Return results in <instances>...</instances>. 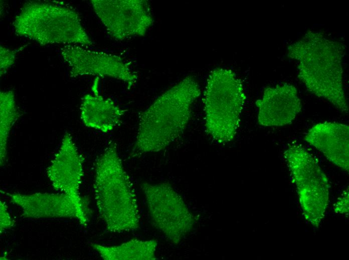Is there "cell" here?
<instances>
[{"label": "cell", "instance_id": "ba28073f", "mask_svg": "<svg viewBox=\"0 0 349 260\" xmlns=\"http://www.w3.org/2000/svg\"><path fill=\"white\" fill-rule=\"evenodd\" d=\"M91 4L109 34L118 40L145 36L154 22L147 0H92Z\"/></svg>", "mask_w": 349, "mask_h": 260}, {"label": "cell", "instance_id": "6da1fadb", "mask_svg": "<svg viewBox=\"0 0 349 260\" xmlns=\"http://www.w3.org/2000/svg\"><path fill=\"white\" fill-rule=\"evenodd\" d=\"M344 44L319 32L308 30L288 45V57L298 63V78L310 92L346 114L348 108L343 89L342 60Z\"/></svg>", "mask_w": 349, "mask_h": 260}, {"label": "cell", "instance_id": "52a82bcc", "mask_svg": "<svg viewBox=\"0 0 349 260\" xmlns=\"http://www.w3.org/2000/svg\"><path fill=\"white\" fill-rule=\"evenodd\" d=\"M140 188L154 226L171 242L179 244L196 222L181 196L167 182H143Z\"/></svg>", "mask_w": 349, "mask_h": 260}, {"label": "cell", "instance_id": "d6986e66", "mask_svg": "<svg viewBox=\"0 0 349 260\" xmlns=\"http://www.w3.org/2000/svg\"><path fill=\"white\" fill-rule=\"evenodd\" d=\"M336 213L347 214L348 213V190H345L338 198L334 205Z\"/></svg>", "mask_w": 349, "mask_h": 260}, {"label": "cell", "instance_id": "e0dca14e", "mask_svg": "<svg viewBox=\"0 0 349 260\" xmlns=\"http://www.w3.org/2000/svg\"><path fill=\"white\" fill-rule=\"evenodd\" d=\"M24 46L11 50L5 46H0V74L1 76L6 74L14 65L18 53L24 49Z\"/></svg>", "mask_w": 349, "mask_h": 260}, {"label": "cell", "instance_id": "7a4b0ae2", "mask_svg": "<svg viewBox=\"0 0 349 260\" xmlns=\"http://www.w3.org/2000/svg\"><path fill=\"white\" fill-rule=\"evenodd\" d=\"M197 81L188 76L158 97L140 114L132 152H157L183 132L200 96Z\"/></svg>", "mask_w": 349, "mask_h": 260}, {"label": "cell", "instance_id": "2e32d148", "mask_svg": "<svg viewBox=\"0 0 349 260\" xmlns=\"http://www.w3.org/2000/svg\"><path fill=\"white\" fill-rule=\"evenodd\" d=\"M16 105L15 96L12 90L0 92V163L4 164L7 154V145L11 130L21 116Z\"/></svg>", "mask_w": 349, "mask_h": 260}, {"label": "cell", "instance_id": "ac0fdd59", "mask_svg": "<svg viewBox=\"0 0 349 260\" xmlns=\"http://www.w3.org/2000/svg\"><path fill=\"white\" fill-rule=\"evenodd\" d=\"M15 222L10 216L8 211L7 206L5 202H0V232H3L6 229L13 226Z\"/></svg>", "mask_w": 349, "mask_h": 260}, {"label": "cell", "instance_id": "5bb4252c", "mask_svg": "<svg viewBox=\"0 0 349 260\" xmlns=\"http://www.w3.org/2000/svg\"><path fill=\"white\" fill-rule=\"evenodd\" d=\"M98 78L92 86V94L82 98L80 116L86 126L107 132L119 124L124 112L113 100L99 94Z\"/></svg>", "mask_w": 349, "mask_h": 260}, {"label": "cell", "instance_id": "8fae6325", "mask_svg": "<svg viewBox=\"0 0 349 260\" xmlns=\"http://www.w3.org/2000/svg\"><path fill=\"white\" fill-rule=\"evenodd\" d=\"M83 158L70 133L66 132L60 147L52 160L47 174L54 189L83 206L79 189L83 176Z\"/></svg>", "mask_w": 349, "mask_h": 260}, {"label": "cell", "instance_id": "277c9868", "mask_svg": "<svg viewBox=\"0 0 349 260\" xmlns=\"http://www.w3.org/2000/svg\"><path fill=\"white\" fill-rule=\"evenodd\" d=\"M16 35L45 46L51 44L90 46L93 42L72 8L52 3L30 1L16 16Z\"/></svg>", "mask_w": 349, "mask_h": 260}, {"label": "cell", "instance_id": "9a60e30c", "mask_svg": "<svg viewBox=\"0 0 349 260\" xmlns=\"http://www.w3.org/2000/svg\"><path fill=\"white\" fill-rule=\"evenodd\" d=\"M92 248L104 260H154L157 241L132 238L118 246H107L92 244Z\"/></svg>", "mask_w": 349, "mask_h": 260}, {"label": "cell", "instance_id": "8992f818", "mask_svg": "<svg viewBox=\"0 0 349 260\" xmlns=\"http://www.w3.org/2000/svg\"><path fill=\"white\" fill-rule=\"evenodd\" d=\"M284 156L297 190L304 217L312 226L318 227L329 202L327 178L314 156L300 144L291 142Z\"/></svg>", "mask_w": 349, "mask_h": 260}, {"label": "cell", "instance_id": "5b68a950", "mask_svg": "<svg viewBox=\"0 0 349 260\" xmlns=\"http://www.w3.org/2000/svg\"><path fill=\"white\" fill-rule=\"evenodd\" d=\"M246 99L242 82L233 71L212 72L205 92V118L207 130L216 142L225 144L234 138Z\"/></svg>", "mask_w": 349, "mask_h": 260}, {"label": "cell", "instance_id": "30bf717a", "mask_svg": "<svg viewBox=\"0 0 349 260\" xmlns=\"http://www.w3.org/2000/svg\"><path fill=\"white\" fill-rule=\"evenodd\" d=\"M11 202L22 210L26 218H72L83 226L88 222L84 206L65 194L37 192L33 194L5 192Z\"/></svg>", "mask_w": 349, "mask_h": 260}, {"label": "cell", "instance_id": "3957f363", "mask_svg": "<svg viewBox=\"0 0 349 260\" xmlns=\"http://www.w3.org/2000/svg\"><path fill=\"white\" fill-rule=\"evenodd\" d=\"M94 190L108 231L119 233L139 228L137 198L114 142H110L96 162Z\"/></svg>", "mask_w": 349, "mask_h": 260}, {"label": "cell", "instance_id": "4fadbf2b", "mask_svg": "<svg viewBox=\"0 0 349 260\" xmlns=\"http://www.w3.org/2000/svg\"><path fill=\"white\" fill-rule=\"evenodd\" d=\"M304 140L334 165L348 172L349 127L337 122H320L305 134Z\"/></svg>", "mask_w": 349, "mask_h": 260}, {"label": "cell", "instance_id": "7c38bea8", "mask_svg": "<svg viewBox=\"0 0 349 260\" xmlns=\"http://www.w3.org/2000/svg\"><path fill=\"white\" fill-rule=\"evenodd\" d=\"M258 122L264 126H281L291 124L302 105L295 86L289 84L267 87L256 102Z\"/></svg>", "mask_w": 349, "mask_h": 260}, {"label": "cell", "instance_id": "9c48e42d", "mask_svg": "<svg viewBox=\"0 0 349 260\" xmlns=\"http://www.w3.org/2000/svg\"><path fill=\"white\" fill-rule=\"evenodd\" d=\"M61 54L69 68L71 78L109 77L124 82L129 89L137 82V74L118 56L87 50L78 45H66L61 48Z\"/></svg>", "mask_w": 349, "mask_h": 260}]
</instances>
